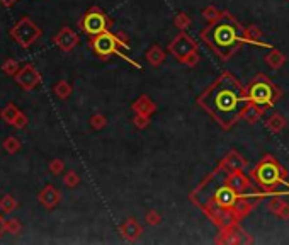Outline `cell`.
Returning a JSON list of instances; mask_svg holds the SVG:
<instances>
[{
    "mask_svg": "<svg viewBox=\"0 0 289 245\" xmlns=\"http://www.w3.org/2000/svg\"><path fill=\"white\" fill-rule=\"evenodd\" d=\"M7 230H9V232H14V233H16L17 230H19V223H17V222L7 223Z\"/></svg>",
    "mask_w": 289,
    "mask_h": 245,
    "instance_id": "18",
    "label": "cell"
},
{
    "mask_svg": "<svg viewBox=\"0 0 289 245\" xmlns=\"http://www.w3.org/2000/svg\"><path fill=\"white\" fill-rule=\"evenodd\" d=\"M56 92H58V94L62 95V97H65V95L70 92V89L67 87V84H65V82H62V84H60L58 87H56Z\"/></svg>",
    "mask_w": 289,
    "mask_h": 245,
    "instance_id": "15",
    "label": "cell"
},
{
    "mask_svg": "<svg viewBox=\"0 0 289 245\" xmlns=\"http://www.w3.org/2000/svg\"><path fill=\"white\" fill-rule=\"evenodd\" d=\"M3 147H5L7 152H10V154H14V152H17V148H19V141L16 140V138H9V140H5V143H3Z\"/></svg>",
    "mask_w": 289,
    "mask_h": 245,
    "instance_id": "13",
    "label": "cell"
},
{
    "mask_svg": "<svg viewBox=\"0 0 289 245\" xmlns=\"http://www.w3.org/2000/svg\"><path fill=\"white\" fill-rule=\"evenodd\" d=\"M39 29L38 26H34L33 22H31L27 17H24V19H21L19 22H17V26L12 29V36L14 40L19 43L21 46H24V48H27V46L31 45V43H34L39 38Z\"/></svg>",
    "mask_w": 289,
    "mask_h": 245,
    "instance_id": "3",
    "label": "cell"
},
{
    "mask_svg": "<svg viewBox=\"0 0 289 245\" xmlns=\"http://www.w3.org/2000/svg\"><path fill=\"white\" fill-rule=\"evenodd\" d=\"M117 45H124V43H119L116 38L112 36V34H109V33L99 34V36L95 38V41H94L95 51H97L99 55H102V56H108V55H111V53H117ZM117 55L123 56L121 53H117Z\"/></svg>",
    "mask_w": 289,
    "mask_h": 245,
    "instance_id": "4",
    "label": "cell"
},
{
    "mask_svg": "<svg viewBox=\"0 0 289 245\" xmlns=\"http://www.w3.org/2000/svg\"><path fill=\"white\" fill-rule=\"evenodd\" d=\"M3 70H5L7 73H14L17 70V63L16 62H9L5 63V67H3Z\"/></svg>",
    "mask_w": 289,
    "mask_h": 245,
    "instance_id": "16",
    "label": "cell"
},
{
    "mask_svg": "<svg viewBox=\"0 0 289 245\" xmlns=\"http://www.w3.org/2000/svg\"><path fill=\"white\" fill-rule=\"evenodd\" d=\"M218 203L221 206H233L235 203V191L228 187H221L218 191Z\"/></svg>",
    "mask_w": 289,
    "mask_h": 245,
    "instance_id": "11",
    "label": "cell"
},
{
    "mask_svg": "<svg viewBox=\"0 0 289 245\" xmlns=\"http://www.w3.org/2000/svg\"><path fill=\"white\" fill-rule=\"evenodd\" d=\"M257 174H259V180L264 186H274L281 180V172L276 163H262Z\"/></svg>",
    "mask_w": 289,
    "mask_h": 245,
    "instance_id": "6",
    "label": "cell"
},
{
    "mask_svg": "<svg viewBox=\"0 0 289 245\" xmlns=\"http://www.w3.org/2000/svg\"><path fill=\"white\" fill-rule=\"evenodd\" d=\"M0 206H2V211H5V213H9V211H12L14 209V206H16V203H14V200L10 196H5L2 200V203H0Z\"/></svg>",
    "mask_w": 289,
    "mask_h": 245,
    "instance_id": "14",
    "label": "cell"
},
{
    "mask_svg": "<svg viewBox=\"0 0 289 245\" xmlns=\"http://www.w3.org/2000/svg\"><path fill=\"white\" fill-rule=\"evenodd\" d=\"M0 2H2L3 5H12V3L16 2V0H0Z\"/></svg>",
    "mask_w": 289,
    "mask_h": 245,
    "instance_id": "22",
    "label": "cell"
},
{
    "mask_svg": "<svg viewBox=\"0 0 289 245\" xmlns=\"http://www.w3.org/2000/svg\"><path fill=\"white\" fill-rule=\"evenodd\" d=\"M248 99L250 97L245 95V92L237 82L223 77L202 97V104L223 126H230L242 114L245 106L248 104Z\"/></svg>",
    "mask_w": 289,
    "mask_h": 245,
    "instance_id": "1",
    "label": "cell"
},
{
    "mask_svg": "<svg viewBox=\"0 0 289 245\" xmlns=\"http://www.w3.org/2000/svg\"><path fill=\"white\" fill-rule=\"evenodd\" d=\"M14 126H16V128H24V126H26V118H24L22 114H19L16 121H14Z\"/></svg>",
    "mask_w": 289,
    "mask_h": 245,
    "instance_id": "17",
    "label": "cell"
},
{
    "mask_svg": "<svg viewBox=\"0 0 289 245\" xmlns=\"http://www.w3.org/2000/svg\"><path fill=\"white\" fill-rule=\"evenodd\" d=\"M58 193H56V189H53V187H46L44 191L41 193V196H39V201H41L43 204L46 206V208H51V206H55L58 203Z\"/></svg>",
    "mask_w": 289,
    "mask_h": 245,
    "instance_id": "10",
    "label": "cell"
},
{
    "mask_svg": "<svg viewBox=\"0 0 289 245\" xmlns=\"http://www.w3.org/2000/svg\"><path fill=\"white\" fill-rule=\"evenodd\" d=\"M19 114H21V112L17 111L16 106H12V104H9V106H7V108L2 111V118L5 119V121H9L10 124H14V121H16L17 116H19Z\"/></svg>",
    "mask_w": 289,
    "mask_h": 245,
    "instance_id": "12",
    "label": "cell"
},
{
    "mask_svg": "<svg viewBox=\"0 0 289 245\" xmlns=\"http://www.w3.org/2000/svg\"><path fill=\"white\" fill-rule=\"evenodd\" d=\"M5 228H7V225H5V223H3V220L0 218V235H2L3 230H5Z\"/></svg>",
    "mask_w": 289,
    "mask_h": 245,
    "instance_id": "21",
    "label": "cell"
},
{
    "mask_svg": "<svg viewBox=\"0 0 289 245\" xmlns=\"http://www.w3.org/2000/svg\"><path fill=\"white\" fill-rule=\"evenodd\" d=\"M75 182H77V177H75V174H68V176H67V184L73 186Z\"/></svg>",
    "mask_w": 289,
    "mask_h": 245,
    "instance_id": "20",
    "label": "cell"
},
{
    "mask_svg": "<svg viewBox=\"0 0 289 245\" xmlns=\"http://www.w3.org/2000/svg\"><path fill=\"white\" fill-rule=\"evenodd\" d=\"M204 38L218 53L228 56L238 43V27L230 17H223L206 31Z\"/></svg>",
    "mask_w": 289,
    "mask_h": 245,
    "instance_id": "2",
    "label": "cell"
},
{
    "mask_svg": "<svg viewBox=\"0 0 289 245\" xmlns=\"http://www.w3.org/2000/svg\"><path fill=\"white\" fill-rule=\"evenodd\" d=\"M17 82H19V85L22 89L31 90V89H34L39 84V73L31 65H26L17 73Z\"/></svg>",
    "mask_w": 289,
    "mask_h": 245,
    "instance_id": "8",
    "label": "cell"
},
{
    "mask_svg": "<svg viewBox=\"0 0 289 245\" xmlns=\"http://www.w3.org/2000/svg\"><path fill=\"white\" fill-rule=\"evenodd\" d=\"M248 97L257 104H267L272 99V89L269 84H264V82L253 84L250 87V92H248Z\"/></svg>",
    "mask_w": 289,
    "mask_h": 245,
    "instance_id": "7",
    "label": "cell"
},
{
    "mask_svg": "<svg viewBox=\"0 0 289 245\" xmlns=\"http://www.w3.org/2000/svg\"><path fill=\"white\" fill-rule=\"evenodd\" d=\"M62 169H63L62 162H53V165H51V170H53V172H60Z\"/></svg>",
    "mask_w": 289,
    "mask_h": 245,
    "instance_id": "19",
    "label": "cell"
},
{
    "mask_svg": "<svg viewBox=\"0 0 289 245\" xmlns=\"http://www.w3.org/2000/svg\"><path fill=\"white\" fill-rule=\"evenodd\" d=\"M106 26H108V22H106V17L101 12H89L84 19V29L89 34L99 36L106 31Z\"/></svg>",
    "mask_w": 289,
    "mask_h": 245,
    "instance_id": "5",
    "label": "cell"
},
{
    "mask_svg": "<svg viewBox=\"0 0 289 245\" xmlns=\"http://www.w3.org/2000/svg\"><path fill=\"white\" fill-rule=\"evenodd\" d=\"M56 43H58V46H62L63 49H70L75 43H77V36H75L70 29H63L62 33L56 36Z\"/></svg>",
    "mask_w": 289,
    "mask_h": 245,
    "instance_id": "9",
    "label": "cell"
}]
</instances>
